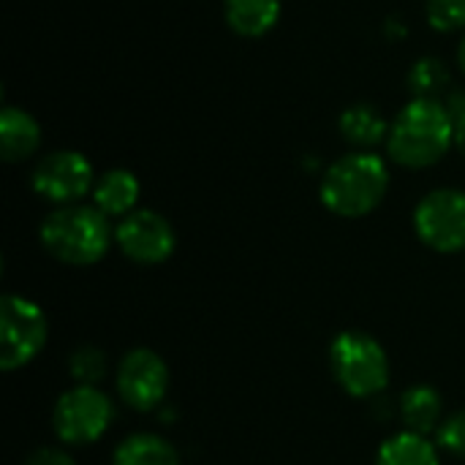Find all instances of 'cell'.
<instances>
[{"label":"cell","instance_id":"obj_1","mask_svg":"<svg viewBox=\"0 0 465 465\" xmlns=\"http://www.w3.org/2000/svg\"><path fill=\"white\" fill-rule=\"evenodd\" d=\"M455 147V117L441 98H411L392 120L387 155L403 169L436 166Z\"/></svg>","mask_w":465,"mask_h":465},{"label":"cell","instance_id":"obj_2","mask_svg":"<svg viewBox=\"0 0 465 465\" xmlns=\"http://www.w3.org/2000/svg\"><path fill=\"white\" fill-rule=\"evenodd\" d=\"M390 191V169L376 153H349L327 166L319 199L338 218L371 215Z\"/></svg>","mask_w":465,"mask_h":465},{"label":"cell","instance_id":"obj_3","mask_svg":"<svg viewBox=\"0 0 465 465\" xmlns=\"http://www.w3.org/2000/svg\"><path fill=\"white\" fill-rule=\"evenodd\" d=\"M38 240L52 259L71 267H90L106 256L112 229L95 204H65L41 221Z\"/></svg>","mask_w":465,"mask_h":465},{"label":"cell","instance_id":"obj_4","mask_svg":"<svg viewBox=\"0 0 465 465\" xmlns=\"http://www.w3.org/2000/svg\"><path fill=\"white\" fill-rule=\"evenodd\" d=\"M330 371L351 398H373L390 384V357L384 346L360 330L335 335L330 343Z\"/></svg>","mask_w":465,"mask_h":465},{"label":"cell","instance_id":"obj_5","mask_svg":"<svg viewBox=\"0 0 465 465\" xmlns=\"http://www.w3.org/2000/svg\"><path fill=\"white\" fill-rule=\"evenodd\" d=\"M46 316L44 311L16 294L0 300V368L5 373L30 365L46 346Z\"/></svg>","mask_w":465,"mask_h":465},{"label":"cell","instance_id":"obj_6","mask_svg":"<svg viewBox=\"0 0 465 465\" xmlns=\"http://www.w3.org/2000/svg\"><path fill=\"white\" fill-rule=\"evenodd\" d=\"M112 417H114L112 401L98 387L76 384L74 390L57 398L52 411V428L63 444L84 447L106 433Z\"/></svg>","mask_w":465,"mask_h":465},{"label":"cell","instance_id":"obj_7","mask_svg":"<svg viewBox=\"0 0 465 465\" xmlns=\"http://www.w3.org/2000/svg\"><path fill=\"white\" fill-rule=\"evenodd\" d=\"M414 232L439 253L465 251V191L436 188L425 193L414 210Z\"/></svg>","mask_w":465,"mask_h":465},{"label":"cell","instance_id":"obj_8","mask_svg":"<svg viewBox=\"0 0 465 465\" xmlns=\"http://www.w3.org/2000/svg\"><path fill=\"white\" fill-rule=\"evenodd\" d=\"M30 185L41 199L57 207L79 204L93 193V163L79 150H52L33 166Z\"/></svg>","mask_w":465,"mask_h":465},{"label":"cell","instance_id":"obj_9","mask_svg":"<svg viewBox=\"0 0 465 465\" xmlns=\"http://www.w3.org/2000/svg\"><path fill=\"white\" fill-rule=\"evenodd\" d=\"M117 395L134 411H153L169 392V368L153 349H131L117 365Z\"/></svg>","mask_w":465,"mask_h":465},{"label":"cell","instance_id":"obj_10","mask_svg":"<svg viewBox=\"0 0 465 465\" xmlns=\"http://www.w3.org/2000/svg\"><path fill=\"white\" fill-rule=\"evenodd\" d=\"M114 240L125 259L147 267L163 264L177 248L174 226L155 210H134L125 215L114 229Z\"/></svg>","mask_w":465,"mask_h":465},{"label":"cell","instance_id":"obj_11","mask_svg":"<svg viewBox=\"0 0 465 465\" xmlns=\"http://www.w3.org/2000/svg\"><path fill=\"white\" fill-rule=\"evenodd\" d=\"M41 147V125L22 106H3L0 112V155L8 163L27 161Z\"/></svg>","mask_w":465,"mask_h":465},{"label":"cell","instance_id":"obj_12","mask_svg":"<svg viewBox=\"0 0 465 465\" xmlns=\"http://www.w3.org/2000/svg\"><path fill=\"white\" fill-rule=\"evenodd\" d=\"M390 125L392 123H387V117L373 104H354V106L343 109L338 117V131H341L343 142L362 153H371L373 147L387 144Z\"/></svg>","mask_w":465,"mask_h":465},{"label":"cell","instance_id":"obj_13","mask_svg":"<svg viewBox=\"0 0 465 465\" xmlns=\"http://www.w3.org/2000/svg\"><path fill=\"white\" fill-rule=\"evenodd\" d=\"M142 185L128 169H109L93 185V204L106 218H125L136 210Z\"/></svg>","mask_w":465,"mask_h":465},{"label":"cell","instance_id":"obj_14","mask_svg":"<svg viewBox=\"0 0 465 465\" xmlns=\"http://www.w3.org/2000/svg\"><path fill=\"white\" fill-rule=\"evenodd\" d=\"M223 19L240 38H262L281 19V0H223Z\"/></svg>","mask_w":465,"mask_h":465},{"label":"cell","instance_id":"obj_15","mask_svg":"<svg viewBox=\"0 0 465 465\" xmlns=\"http://www.w3.org/2000/svg\"><path fill=\"white\" fill-rule=\"evenodd\" d=\"M441 395L430 384H417L409 387L401 395V420L406 430L428 436L441 428Z\"/></svg>","mask_w":465,"mask_h":465},{"label":"cell","instance_id":"obj_16","mask_svg":"<svg viewBox=\"0 0 465 465\" xmlns=\"http://www.w3.org/2000/svg\"><path fill=\"white\" fill-rule=\"evenodd\" d=\"M112 465H180L177 450L155 433H134L114 450Z\"/></svg>","mask_w":465,"mask_h":465},{"label":"cell","instance_id":"obj_17","mask_svg":"<svg viewBox=\"0 0 465 465\" xmlns=\"http://www.w3.org/2000/svg\"><path fill=\"white\" fill-rule=\"evenodd\" d=\"M376 465H439V452L425 436L403 430L379 447Z\"/></svg>","mask_w":465,"mask_h":465},{"label":"cell","instance_id":"obj_18","mask_svg":"<svg viewBox=\"0 0 465 465\" xmlns=\"http://www.w3.org/2000/svg\"><path fill=\"white\" fill-rule=\"evenodd\" d=\"M414 98H439L450 87V68L441 57H420L406 76Z\"/></svg>","mask_w":465,"mask_h":465},{"label":"cell","instance_id":"obj_19","mask_svg":"<svg viewBox=\"0 0 465 465\" xmlns=\"http://www.w3.org/2000/svg\"><path fill=\"white\" fill-rule=\"evenodd\" d=\"M68 373L82 387H98L106 376V354L98 346H79L68 360Z\"/></svg>","mask_w":465,"mask_h":465},{"label":"cell","instance_id":"obj_20","mask_svg":"<svg viewBox=\"0 0 465 465\" xmlns=\"http://www.w3.org/2000/svg\"><path fill=\"white\" fill-rule=\"evenodd\" d=\"M428 25L439 33L465 30V0H425Z\"/></svg>","mask_w":465,"mask_h":465},{"label":"cell","instance_id":"obj_21","mask_svg":"<svg viewBox=\"0 0 465 465\" xmlns=\"http://www.w3.org/2000/svg\"><path fill=\"white\" fill-rule=\"evenodd\" d=\"M436 441L441 450H447L455 458H465V409L447 417L441 428L436 430Z\"/></svg>","mask_w":465,"mask_h":465},{"label":"cell","instance_id":"obj_22","mask_svg":"<svg viewBox=\"0 0 465 465\" xmlns=\"http://www.w3.org/2000/svg\"><path fill=\"white\" fill-rule=\"evenodd\" d=\"M25 465H76L71 455H65L63 450H54V447H44V450H35L27 463Z\"/></svg>","mask_w":465,"mask_h":465},{"label":"cell","instance_id":"obj_23","mask_svg":"<svg viewBox=\"0 0 465 465\" xmlns=\"http://www.w3.org/2000/svg\"><path fill=\"white\" fill-rule=\"evenodd\" d=\"M455 147H458V153L465 158V112L455 120Z\"/></svg>","mask_w":465,"mask_h":465},{"label":"cell","instance_id":"obj_24","mask_svg":"<svg viewBox=\"0 0 465 465\" xmlns=\"http://www.w3.org/2000/svg\"><path fill=\"white\" fill-rule=\"evenodd\" d=\"M458 68L463 71V76H465V35H463V41L458 44Z\"/></svg>","mask_w":465,"mask_h":465}]
</instances>
